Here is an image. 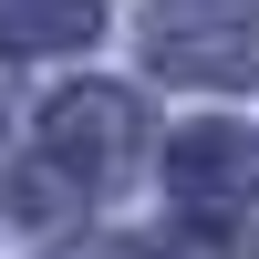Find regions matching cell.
<instances>
[{
	"instance_id": "cell-1",
	"label": "cell",
	"mask_w": 259,
	"mask_h": 259,
	"mask_svg": "<svg viewBox=\"0 0 259 259\" xmlns=\"http://www.w3.org/2000/svg\"><path fill=\"white\" fill-rule=\"evenodd\" d=\"M145 62L177 83H259V0H156Z\"/></svg>"
},
{
	"instance_id": "cell-2",
	"label": "cell",
	"mask_w": 259,
	"mask_h": 259,
	"mask_svg": "<svg viewBox=\"0 0 259 259\" xmlns=\"http://www.w3.org/2000/svg\"><path fill=\"white\" fill-rule=\"evenodd\" d=\"M135 135H145V114H135L124 83H73V94L41 104V156H52L73 187H114L124 156H135Z\"/></svg>"
},
{
	"instance_id": "cell-3",
	"label": "cell",
	"mask_w": 259,
	"mask_h": 259,
	"mask_svg": "<svg viewBox=\"0 0 259 259\" xmlns=\"http://www.w3.org/2000/svg\"><path fill=\"white\" fill-rule=\"evenodd\" d=\"M166 197L197 228H239L249 197H259V145L239 124H177L166 135Z\"/></svg>"
},
{
	"instance_id": "cell-4",
	"label": "cell",
	"mask_w": 259,
	"mask_h": 259,
	"mask_svg": "<svg viewBox=\"0 0 259 259\" xmlns=\"http://www.w3.org/2000/svg\"><path fill=\"white\" fill-rule=\"evenodd\" d=\"M104 31V0H0V52H73Z\"/></svg>"
},
{
	"instance_id": "cell-5",
	"label": "cell",
	"mask_w": 259,
	"mask_h": 259,
	"mask_svg": "<svg viewBox=\"0 0 259 259\" xmlns=\"http://www.w3.org/2000/svg\"><path fill=\"white\" fill-rule=\"evenodd\" d=\"M73 207H83V187L62 177L52 156H41V166H11V218H31V228H52V218H73Z\"/></svg>"
}]
</instances>
